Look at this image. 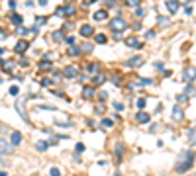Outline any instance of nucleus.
<instances>
[{
    "instance_id": "obj_1",
    "label": "nucleus",
    "mask_w": 196,
    "mask_h": 176,
    "mask_svg": "<svg viewBox=\"0 0 196 176\" xmlns=\"http://www.w3.org/2000/svg\"><path fill=\"white\" fill-rule=\"evenodd\" d=\"M53 121H55V125H59V127H69L71 125V115H67L65 112H57L55 117H53Z\"/></svg>"
},
{
    "instance_id": "obj_2",
    "label": "nucleus",
    "mask_w": 196,
    "mask_h": 176,
    "mask_svg": "<svg viewBox=\"0 0 196 176\" xmlns=\"http://www.w3.org/2000/svg\"><path fill=\"white\" fill-rule=\"evenodd\" d=\"M192 164H194V159H183V157H180L178 164L175 166V170L177 172H186V170H190V168H192Z\"/></svg>"
},
{
    "instance_id": "obj_3",
    "label": "nucleus",
    "mask_w": 196,
    "mask_h": 176,
    "mask_svg": "<svg viewBox=\"0 0 196 176\" xmlns=\"http://www.w3.org/2000/svg\"><path fill=\"white\" fill-rule=\"evenodd\" d=\"M128 27V22L124 20V18H114L112 22H110V29H112V32H124V29Z\"/></svg>"
},
{
    "instance_id": "obj_4",
    "label": "nucleus",
    "mask_w": 196,
    "mask_h": 176,
    "mask_svg": "<svg viewBox=\"0 0 196 176\" xmlns=\"http://www.w3.org/2000/svg\"><path fill=\"white\" fill-rule=\"evenodd\" d=\"M61 75H63L65 78H77V76H78V69L73 67V65H67V67H63Z\"/></svg>"
},
{
    "instance_id": "obj_5",
    "label": "nucleus",
    "mask_w": 196,
    "mask_h": 176,
    "mask_svg": "<svg viewBox=\"0 0 196 176\" xmlns=\"http://www.w3.org/2000/svg\"><path fill=\"white\" fill-rule=\"evenodd\" d=\"M183 80L184 82H194L196 80V69L194 67H186L183 71Z\"/></svg>"
},
{
    "instance_id": "obj_6",
    "label": "nucleus",
    "mask_w": 196,
    "mask_h": 176,
    "mask_svg": "<svg viewBox=\"0 0 196 176\" xmlns=\"http://www.w3.org/2000/svg\"><path fill=\"white\" fill-rule=\"evenodd\" d=\"M12 153H14V145H8L4 139H0V157L12 155Z\"/></svg>"
},
{
    "instance_id": "obj_7",
    "label": "nucleus",
    "mask_w": 196,
    "mask_h": 176,
    "mask_svg": "<svg viewBox=\"0 0 196 176\" xmlns=\"http://www.w3.org/2000/svg\"><path fill=\"white\" fill-rule=\"evenodd\" d=\"M75 12H77L75 6H61V8H57V10H55L57 16H73Z\"/></svg>"
},
{
    "instance_id": "obj_8",
    "label": "nucleus",
    "mask_w": 196,
    "mask_h": 176,
    "mask_svg": "<svg viewBox=\"0 0 196 176\" xmlns=\"http://www.w3.org/2000/svg\"><path fill=\"white\" fill-rule=\"evenodd\" d=\"M16 110H18V114H20V117L24 121H28V114H26V106H24V102L22 100H16Z\"/></svg>"
},
{
    "instance_id": "obj_9",
    "label": "nucleus",
    "mask_w": 196,
    "mask_h": 176,
    "mask_svg": "<svg viewBox=\"0 0 196 176\" xmlns=\"http://www.w3.org/2000/svg\"><path fill=\"white\" fill-rule=\"evenodd\" d=\"M149 120H151V115H149V114H145L143 110L135 114V121H137V123H149Z\"/></svg>"
},
{
    "instance_id": "obj_10",
    "label": "nucleus",
    "mask_w": 196,
    "mask_h": 176,
    "mask_svg": "<svg viewBox=\"0 0 196 176\" xmlns=\"http://www.w3.org/2000/svg\"><path fill=\"white\" fill-rule=\"evenodd\" d=\"M10 141H12L14 147L20 145V143H22V133H20V131H12V129H10Z\"/></svg>"
},
{
    "instance_id": "obj_11",
    "label": "nucleus",
    "mask_w": 196,
    "mask_h": 176,
    "mask_svg": "<svg viewBox=\"0 0 196 176\" xmlns=\"http://www.w3.org/2000/svg\"><path fill=\"white\" fill-rule=\"evenodd\" d=\"M81 35H83V37H90V35H94V27L88 26V24L81 26Z\"/></svg>"
},
{
    "instance_id": "obj_12",
    "label": "nucleus",
    "mask_w": 196,
    "mask_h": 176,
    "mask_svg": "<svg viewBox=\"0 0 196 176\" xmlns=\"http://www.w3.org/2000/svg\"><path fill=\"white\" fill-rule=\"evenodd\" d=\"M183 117H184V112H183V108L175 106V108H173V120H175V121H183Z\"/></svg>"
},
{
    "instance_id": "obj_13",
    "label": "nucleus",
    "mask_w": 196,
    "mask_h": 176,
    "mask_svg": "<svg viewBox=\"0 0 196 176\" xmlns=\"http://www.w3.org/2000/svg\"><path fill=\"white\" fill-rule=\"evenodd\" d=\"M92 49H94V45L90 41H84V43H81V45H78V51H81V53H92Z\"/></svg>"
},
{
    "instance_id": "obj_14",
    "label": "nucleus",
    "mask_w": 196,
    "mask_h": 176,
    "mask_svg": "<svg viewBox=\"0 0 196 176\" xmlns=\"http://www.w3.org/2000/svg\"><path fill=\"white\" fill-rule=\"evenodd\" d=\"M141 61H143V59L139 55H135V57H132V59H128V61H126V67H139Z\"/></svg>"
},
{
    "instance_id": "obj_15",
    "label": "nucleus",
    "mask_w": 196,
    "mask_h": 176,
    "mask_svg": "<svg viewBox=\"0 0 196 176\" xmlns=\"http://www.w3.org/2000/svg\"><path fill=\"white\" fill-rule=\"evenodd\" d=\"M26 49H28V41H26V39H20V41L16 43V53H18V55H24Z\"/></svg>"
},
{
    "instance_id": "obj_16",
    "label": "nucleus",
    "mask_w": 196,
    "mask_h": 176,
    "mask_svg": "<svg viewBox=\"0 0 196 176\" xmlns=\"http://www.w3.org/2000/svg\"><path fill=\"white\" fill-rule=\"evenodd\" d=\"M63 37H65V35H63V32H61V29H55V32H51V41H55V43H61V41H63Z\"/></svg>"
},
{
    "instance_id": "obj_17",
    "label": "nucleus",
    "mask_w": 196,
    "mask_h": 176,
    "mask_svg": "<svg viewBox=\"0 0 196 176\" xmlns=\"http://www.w3.org/2000/svg\"><path fill=\"white\" fill-rule=\"evenodd\" d=\"M167 8H169L171 14H177L178 12V2L177 0H167Z\"/></svg>"
},
{
    "instance_id": "obj_18",
    "label": "nucleus",
    "mask_w": 196,
    "mask_h": 176,
    "mask_svg": "<svg viewBox=\"0 0 196 176\" xmlns=\"http://www.w3.org/2000/svg\"><path fill=\"white\" fill-rule=\"evenodd\" d=\"M183 94H184V96H186V98H192V96H196V88H194V86H192L190 82H188V84H186V88H184V92H183Z\"/></svg>"
},
{
    "instance_id": "obj_19",
    "label": "nucleus",
    "mask_w": 196,
    "mask_h": 176,
    "mask_svg": "<svg viewBox=\"0 0 196 176\" xmlns=\"http://www.w3.org/2000/svg\"><path fill=\"white\" fill-rule=\"evenodd\" d=\"M126 45H128V47H135V49H139V47H141V41H139V39H135V37H128V39H126Z\"/></svg>"
},
{
    "instance_id": "obj_20",
    "label": "nucleus",
    "mask_w": 196,
    "mask_h": 176,
    "mask_svg": "<svg viewBox=\"0 0 196 176\" xmlns=\"http://www.w3.org/2000/svg\"><path fill=\"white\" fill-rule=\"evenodd\" d=\"M94 20H96V22H104V20H108V12H106V10L94 12Z\"/></svg>"
},
{
    "instance_id": "obj_21",
    "label": "nucleus",
    "mask_w": 196,
    "mask_h": 176,
    "mask_svg": "<svg viewBox=\"0 0 196 176\" xmlns=\"http://www.w3.org/2000/svg\"><path fill=\"white\" fill-rule=\"evenodd\" d=\"M92 82H94V86H100V84H104V82H106V76L102 75V72H96V76H94Z\"/></svg>"
},
{
    "instance_id": "obj_22",
    "label": "nucleus",
    "mask_w": 196,
    "mask_h": 176,
    "mask_svg": "<svg viewBox=\"0 0 196 176\" xmlns=\"http://www.w3.org/2000/svg\"><path fill=\"white\" fill-rule=\"evenodd\" d=\"M83 96L88 98V100L94 98V88H92V86H84V88H83Z\"/></svg>"
},
{
    "instance_id": "obj_23",
    "label": "nucleus",
    "mask_w": 196,
    "mask_h": 176,
    "mask_svg": "<svg viewBox=\"0 0 196 176\" xmlns=\"http://www.w3.org/2000/svg\"><path fill=\"white\" fill-rule=\"evenodd\" d=\"M47 147H49V143H47V141H38V143H35V151L45 153V151H47Z\"/></svg>"
},
{
    "instance_id": "obj_24",
    "label": "nucleus",
    "mask_w": 196,
    "mask_h": 176,
    "mask_svg": "<svg viewBox=\"0 0 196 176\" xmlns=\"http://www.w3.org/2000/svg\"><path fill=\"white\" fill-rule=\"evenodd\" d=\"M122 153H124V145L122 143H116V149H114V155H116V159H122Z\"/></svg>"
},
{
    "instance_id": "obj_25",
    "label": "nucleus",
    "mask_w": 196,
    "mask_h": 176,
    "mask_svg": "<svg viewBox=\"0 0 196 176\" xmlns=\"http://www.w3.org/2000/svg\"><path fill=\"white\" fill-rule=\"evenodd\" d=\"M67 55H69V57H78V55H81V51H78V47H75V45H69Z\"/></svg>"
},
{
    "instance_id": "obj_26",
    "label": "nucleus",
    "mask_w": 196,
    "mask_h": 176,
    "mask_svg": "<svg viewBox=\"0 0 196 176\" xmlns=\"http://www.w3.org/2000/svg\"><path fill=\"white\" fill-rule=\"evenodd\" d=\"M157 24H159V27H165V26H169V24H171V20H169V18H165V16H159V18H157Z\"/></svg>"
},
{
    "instance_id": "obj_27",
    "label": "nucleus",
    "mask_w": 196,
    "mask_h": 176,
    "mask_svg": "<svg viewBox=\"0 0 196 176\" xmlns=\"http://www.w3.org/2000/svg\"><path fill=\"white\" fill-rule=\"evenodd\" d=\"M96 72H100V65L98 63H92L88 67V75H96Z\"/></svg>"
},
{
    "instance_id": "obj_28",
    "label": "nucleus",
    "mask_w": 196,
    "mask_h": 176,
    "mask_svg": "<svg viewBox=\"0 0 196 176\" xmlns=\"http://www.w3.org/2000/svg\"><path fill=\"white\" fill-rule=\"evenodd\" d=\"M94 41H96V43H102V45H104V43H108V37H106L104 33H96V37H94Z\"/></svg>"
},
{
    "instance_id": "obj_29",
    "label": "nucleus",
    "mask_w": 196,
    "mask_h": 176,
    "mask_svg": "<svg viewBox=\"0 0 196 176\" xmlns=\"http://www.w3.org/2000/svg\"><path fill=\"white\" fill-rule=\"evenodd\" d=\"M12 24L14 26H22V16L20 14H12Z\"/></svg>"
},
{
    "instance_id": "obj_30",
    "label": "nucleus",
    "mask_w": 196,
    "mask_h": 176,
    "mask_svg": "<svg viewBox=\"0 0 196 176\" xmlns=\"http://www.w3.org/2000/svg\"><path fill=\"white\" fill-rule=\"evenodd\" d=\"M39 69H43V71H47V69H51V63H49V59H43V61L39 63Z\"/></svg>"
},
{
    "instance_id": "obj_31",
    "label": "nucleus",
    "mask_w": 196,
    "mask_h": 176,
    "mask_svg": "<svg viewBox=\"0 0 196 176\" xmlns=\"http://www.w3.org/2000/svg\"><path fill=\"white\" fill-rule=\"evenodd\" d=\"M126 4L129 6V8H137V6L141 4V0H126Z\"/></svg>"
},
{
    "instance_id": "obj_32",
    "label": "nucleus",
    "mask_w": 196,
    "mask_h": 176,
    "mask_svg": "<svg viewBox=\"0 0 196 176\" xmlns=\"http://www.w3.org/2000/svg\"><path fill=\"white\" fill-rule=\"evenodd\" d=\"M75 27V22H65L63 24V32H69V29Z\"/></svg>"
},
{
    "instance_id": "obj_33",
    "label": "nucleus",
    "mask_w": 196,
    "mask_h": 176,
    "mask_svg": "<svg viewBox=\"0 0 196 176\" xmlns=\"http://www.w3.org/2000/svg\"><path fill=\"white\" fill-rule=\"evenodd\" d=\"M139 84L141 86H149V84H153V78H139Z\"/></svg>"
},
{
    "instance_id": "obj_34",
    "label": "nucleus",
    "mask_w": 196,
    "mask_h": 176,
    "mask_svg": "<svg viewBox=\"0 0 196 176\" xmlns=\"http://www.w3.org/2000/svg\"><path fill=\"white\" fill-rule=\"evenodd\" d=\"M63 41L67 43V45H75V37H73V35H67V37H63Z\"/></svg>"
},
{
    "instance_id": "obj_35",
    "label": "nucleus",
    "mask_w": 196,
    "mask_h": 176,
    "mask_svg": "<svg viewBox=\"0 0 196 176\" xmlns=\"http://www.w3.org/2000/svg\"><path fill=\"white\" fill-rule=\"evenodd\" d=\"M35 24H39V26L47 24V18H45V16H38V18H35Z\"/></svg>"
},
{
    "instance_id": "obj_36",
    "label": "nucleus",
    "mask_w": 196,
    "mask_h": 176,
    "mask_svg": "<svg viewBox=\"0 0 196 176\" xmlns=\"http://www.w3.org/2000/svg\"><path fill=\"white\" fill-rule=\"evenodd\" d=\"M145 106H147V100H145V98H139V100H137V108H139V110H143Z\"/></svg>"
},
{
    "instance_id": "obj_37",
    "label": "nucleus",
    "mask_w": 196,
    "mask_h": 176,
    "mask_svg": "<svg viewBox=\"0 0 196 176\" xmlns=\"http://www.w3.org/2000/svg\"><path fill=\"white\" fill-rule=\"evenodd\" d=\"M114 110H116V112H122V110H124V104H122V102H114Z\"/></svg>"
},
{
    "instance_id": "obj_38",
    "label": "nucleus",
    "mask_w": 196,
    "mask_h": 176,
    "mask_svg": "<svg viewBox=\"0 0 196 176\" xmlns=\"http://www.w3.org/2000/svg\"><path fill=\"white\" fill-rule=\"evenodd\" d=\"M53 84V78H43L41 80V86H51Z\"/></svg>"
},
{
    "instance_id": "obj_39",
    "label": "nucleus",
    "mask_w": 196,
    "mask_h": 176,
    "mask_svg": "<svg viewBox=\"0 0 196 176\" xmlns=\"http://www.w3.org/2000/svg\"><path fill=\"white\" fill-rule=\"evenodd\" d=\"M12 67H14L12 63H4V72H8V75H10V72H12Z\"/></svg>"
},
{
    "instance_id": "obj_40",
    "label": "nucleus",
    "mask_w": 196,
    "mask_h": 176,
    "mask_svg": "<svg viewBox=\"0 0 196 176\" xmlns=\"http://www.w3.org/2000/svg\"><path fill=\"white\" fill-rule=\"evenodd\" d=\"M51 75H53V78H55V80H59V78L63 76V75H61V71H55V69L51 71Z\"/></svg>"
},
{
    "instance_id": "obj_41",
    "label": "nucleus",
    "mask_w": 196,
    "mask_h": 176,
    "mask_svg": "<svg viewBox=\"0 0 196 176\" xmlns=\"http://www.w3.org/2000/svg\"><path fill=\"white\" fill-rule=\"evenodd\" d=\"M49 174H51V176H61V170H59V168H51V170H49Z\"/></svg>"
},
{
    "instance_id": "obj_42",
    "label": "nucleus",
    "mask_w": 196,
    "mask_h": 176,
    "mask_svg": "<svg viewBox=\"0 0 196 176\" xmlns=\"http://www.w3.org/2000/svg\"><path fill=\"white\" fill-rule=\"evenodd\" d=\"M28 32H30V29H26V27L18 26V33H20V35H28Z\"/></svg>"
},
{
    "instance_id": "obj_43",
    "label": "nucleus",
    "mask_w": 196,
    "mask_h": 176,
    "mask_svg": "<svg viewBox=\"0 0 196 176\" xmlns=\"http://www.w3.org/2000/svg\"><path fill=\"white\" fill-rule=\"evenodd\" d=\"M145 37H147V39H153V37H155V29H149V32L145 33Z\"/></svg>"
},
{
    "instance_id": "obj_44",
    "label": "nucleus",
    "mask_w": 196,
    "mask_h": 176,
    "mask_svg": "<svg viewBox=\"0 0 196 176\" xmlns=\"http://www.w3.org/2000/svg\"><path fill=\"white\" fill-rule=\"evenodd\" d=\"M18 92H20V88H18V86H10V94H12V96H16Z\"/></svg>"
},
{
    "instance_id": "obj_45",
    "label": "nucleus",
    "mask_w": 196,
    "mask_h": 176,
    "mask_svg": "<svg viewBox=\"0 0 196 176\" xmlns=\"http://www.w3.org/2000/svg\"><path fill=\"white\" fill-rule=\"evenodd\" d=\"M102 125H104V127H112V120H106V117H104V120H102Z\"/></svg>"
},
{
    "instance_id": "obj_46",
    "label": "nucleus",
    "mask_w": 196,
    "mask_h": 176,
    "mask_svg": "<svg viewBox=\"0 0 196 176\" xmlns=\"http://www.w3.org/2000/svg\"><path fill=\"white\" fill-rule=\"evenodd\" d=\"M75 149H77V153H83V151H84V145H83V143H77Z\"/></svg>"
},
{
    "instance_id": "obj_47",
    "label": "nucleus",
    "mask_w": 196,
    "mask_h": 176,
    "mask_svg": "<svg viewBox=\"0 0 196 176\" xmlns=\"http://www.w3.org/2000/svg\"><path fill=\"white\" fill-rule=\"evenodd\" d=\"M135 14H137V16H139V18H141V16H143V14H145V10H143V8H139V6H137V8H135Z\"/></svg>"
},
{
    "instance_id": "obj_48",
    "label": "nucleus",
    "mask_w": 196,
    "mask_h": 176,
    "mask_svg": "<svg viewBox=\"0 0 196 176\" xmlns=\"http://www.w3.org/2000/svg\"><path fill=\"white\" fill-rule=\"evenodd\" d=\"M177 100H178V102H183V104H186V102H188V98L184 96V94H180V96H178Z\"/></svg>"
},
{
    "instance_id": "obj_49",
    "label": "nucleus",
    "mask_w": 196,
    "mask_h": 176,
    "mask_svg": "<svg viewBox=\"0 0 196 176\" xmlns=\"http://www.w3.org/2000/svg\"><path fill=\"white\" fill-rule=\"evenodd\" d=\"M114 6H116V0H108L106 2V8H114Z\"/></svg>"
},
{
    "instance_id": "obj_50",
    "label": "nucleus",
    "mask_w": 196,
    "mask_h": 176,
    "mask_svg": "<svg viewBox=\"0 0 196 176\" xmlns=\"http://www.w3.org/2000/svg\"><path fill=\"white\" fill-rule=\"evenodd\" d=\"M155 69H157V71H165V69H163V63H161V61H157V63H155Z\"/></svg>"
},
{
    "instance_id": "obj_51",
    "label": "nucleus",
    "mask_w": 196,
    "mask_h": 176,
    "mask_svg": "<svg viewBox=\"0 0 196 176\" xmlns=\"http://www.w3.org/2000/svg\"><path fill=\"white\" fill-rule=\"evenodd\" d=\"M98 98H100V100H106V98H108V92H104V90H102V92L98 94Z\"/></svg>"
},
{
    "instance_id": "obj_52",
    "label": "nucleus",
    "mask_w": 196,
    "mask_h": 176,
    "mask_svg": "<svg viewBox=\"0 0 196 176\" xmlns=\"http://www.w3.org/2000/svg\"><path fill=\"white\" fill-rule=\"evenodd\" d=\"M177 2H178V6H180V4H183V6H188V4H190V0H177Z\"/></svg>"
},
{
    "instance_id": "obj_53",
    "label": "nucleus",
    "mask_w": 196,
    "mask_h": 176,
    "mask_svg": "<svg viewBox=\"0 0 196 176\" xmlns=\"http://www.w3.org/2000/svg\"><path fill=\"white\" fill-rule=\"evenodd\" d=\"M133 29H141V22H135V24H133Z\"/></svg>"
},
{
    "instance_id": "obj_54",
    "label": "nucleus",
    "mask_w": 196,
    "mask_h": 176,
    "mask_svg": "<svg viewBox=\"0 0 196 176\" xmlns=\"http://www.w3.org/2000/svg\"><path fill=\"white\" fill-rule=\"evenodd\" d=\"M0 166H8V160H4V159H0Z\"/></svg>"
},
{
    "instance_id": "obj_55",
    "label": "nucleus",
    "mask_w": 196,
    "mask_h": 176,
    "mask_svg": "<svg viewBox=\"0 0 196 176\" xmlns=\"http://www.w3.org/2000/svg\"><path fill=\"white\" fill-rule=\"evenodd\" d=\"M47 4V0H39V6H45Z\"/></svg>"
},
{
    "instance_id": "obj_56",
    "label": "nucleus",
    "mask_w": 196,
    "mask_h": 176,
    "mask_svg": "<svg viewBox=\"0 0 196 176\" xmlns=\"http://www.w3.org/2000/svg\"><path fill=\"white\" fill-rule=\"evenodd\" d=\"M92 2H96V0H84V4H92Z\"/></svg>"
},
{
    "instance_id": "obj_57",
    "label": "nucleus",
    "mask_w": 196,
    "mask_h": 176,
    "mask_svg": "<svg viewBox=\"0 0 196 176\" xmlns=\"http://www.w3.org/2000/svg\"><path fill=\"white\" fill-rule=\"evenodd\" d=\"M0 176H8V174H6V172H4V170H0Z\"/></svg>"
},
{
    "instance_id": "obj_58",
    "label": "nucleus",
    "mask_w": 196,
    "mask_h": 176,
    "mask_svg": "<svg viewBox=\"0 0 196 176\" xmlns=\"http://www.w3.org/2000/svg\"><path fill=\"white\" fill-rule=\"evenodd\" d=\"M77 176H83V174H77Z\"/></svg>"
},
{
    "instance_id": "obj_59",
    "label": "nucleus",
    "mask_w": 196,
    "mask_h": 176,
    "mask_svg": "<svg viewBox=\"0 0 196 176\" xmlns=\"http://www.w3.org/2000/svg\"><path fill=\"white\" fill-rule=\"evenodd\" d=\"M0 82H2V78H0Z\"/></svg>"
},
{
    "instance_id": "obj_60",
    "label": "nucleus",
    "mask_w": 196,
    "mask_h": 176,
    "mask_svg": "<svg viewBox=\"0 0 196 176\" xmlns=\"http://www.w3.org/2000/svg\"><path fill=\"white\" fill-rule=\"evenodd\" d=\"M192 176H196V174H192Z\"/></svg>"
}]
</instances>
